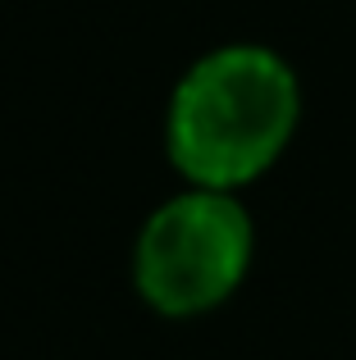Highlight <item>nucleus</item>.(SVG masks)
Returning <instances> with one entry per match:
<instances>
[{"label":"nucleus","mask_w":356,"mask_h":360,"mask_svg":"<svg viewBox=\"0 0 356 360\" xmlns=\"http://www.w3.org/2000/svg\"><path fill=\"white\" fill-rule=\"evenodd\" d=\"M302 115V91L284 55L265 46H224L183 73L165 115V146L192 187H233L260 178Z\"/></svg>","instance_id":"1"},{"label":"nucleus","mask_w":356,"mask_h":360,"mask_svg":"<svg viewBox=\"0 0 356 360\" xmlns=\"http://www.w3.org/2000/svg\"><path fill=\"white\" fill-rule=\"evenodd\" d=\"M251 264V219L233 192L192 187L142 224L133 283L151 310L187 319L238 292Z\"/></svg>","instance_id":"2"}]
</instances>
